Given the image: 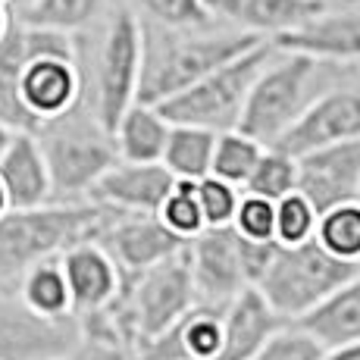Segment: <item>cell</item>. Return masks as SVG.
Segmentation results:
<instances>
[{
  "mask_svg": "<svg viewBox=\"0 0 360 360\" xmlns=\"http://www.w3.org/2000/svg\"><path fill=\"white\" fill-rule=\"evenodd\" d=\"M0 185L16 210L51 204V172H47L41 144L34 131H13L6 150L0 154Z\"/></svg>",
  "mask_w": 360,
  "mask_h": 360,
  "instance_id": "cell-17",
  "label": "cell"
},
{
  "mask_svg": "<svg viewBox=\"0 0 360 360\" xmlns=\"http://www.w3.org/2000/svg\"><path fill=\"white\" fill-rule=\"evenodd\" d=\"M29 4H32V0H13V4H10V10H13V13H22Z\"/></svg>",
  "mask_w": 360,
  "mask_h": 360,
  "instance_id": "cell-37",
  "label": "cell"
},
{
  "mask_svg": "<svg viewBox=\"0 0 360 360\" xmlns=\"http://www.w3.org/2000/svg\"><path fill=\"white\" fill-rule=\"evenodd\" d=\"M217 135L219 131L200 126H169V138H166L160 163L172 172V179L198 182V179L210 176Z\"/></svg>",
  "mask_w": 360,
  "mask_h": 360,
  "instance_id": "cell-22",
  "label": "cell"
},
{
  "mask_svg": "<svg viewBox=\"0 0 360 360\" xmlns=\"http://www.w3.org/2000/svg\"><path fill=\"white\" fill-rule=\"evenodd\" d=\"M273 210H276V241L279 245H297V241L314 238L320 213L301 191H288L285 198L276 200Z\"/></svg>",
  "mask_w": 360,
  "mask_h": 360,
  "instance_id": "cell-27",
  "label": "cell"
},
{
  "mask_svg": "<svg viewBox=\"0 0 360 360\" xmlns=\"http://www.w3.org/2000/svg\"><path fill=\"white\" fill-rule=\"evenodd\" d=\"M13 131H16V129H10V126H6L4 120H0V154H4V150H6V144H10Z\"/></svg>",
  "mask_w": 360,
  "mask_h": 360,
  "instance_id": "cell-36",
  "label": "cell"
},
{
  "mask_svg": "<svg viewBox=\"0 0 360 360\" xmlns=\"http://www.w3.org/2000/svg\"><path fill=\"white\" fill-rule=\"evenodd\" d=\"M292 323H297L307 335H314L323 351L360 342V273L332 288L323 301H316L307 314H301Z\"/></svg>",
  "mask_w": 360,
  "mask_h": 360,
  "instance_id": "cell-19",
  "label": "cell"
},
{
  "mask_svg": "<svg viewBox=\"0 0 360 360\" xmlns=\"http://www.w3.org/2000/svg\"><path fill=\"white\" fill-rule=\"evenodd\" d=\"M263 154V144L254 141L251 135L238 129L219 131L217 135V148H213V163H210V176L226 179L232 185H245V179L251 176V169L257 166Z\"/></svg>",
  "mask_w": 360,
  "mask_h": 360,
  "instance_id": "cell-25",
  "label": "cell"
},
{
  "mask_svg": "<svg viewBox=\"0 0 360 360\" xmlns=\"http://www.w3.org/2000/svg\"><path fill=\"white\" fill-rule=\"evenodd\" d=\"M323 348L297 323H282L251 354V360H320Z\"/></svg>",
  "mask_w": 360,
  "mask_h": 360,
  "instance_id": "cell-30",
  "label": "cell"
},
{
  "mask_svg": "<svg viewBox=\"0 0 360 360\" xmlns=\"http://www.w3.org/2000/svg\"><path fill=\"white\" fill-rule=\"evenodd\" d=\"M351 69L354 66L323 63V60H314L307 53L276 47L269 63L254 79L235 129L251 135L263 148H269L310 107L316 94H323L329 85L345 79Z\"/></svg>",
  "mask_w": 360,
  "mask_h": 360,
  "instance_id": "cell-2",
  "label": "cell"
},
{
  "mask_svg": "<svg viewBox=\"0 0 360 360\" xmlns=\"http://www.w3.org/2000/svg\"><path fill=\"white\" fill-rule=\"evenodd\" d=\"M0 4H4V6H10V4H13V0H0Z\"/></svg>",
  "mask_w": 360,
  "mask_h": 360,
  "instance_id": "cell-39",
  "label": "cell"
},
{
  "mask_svg": "<svg viewBox=\"0 0 360 360\" xmlns=\"http://www.w3.org/2000/svg\"><path fill=\"white\" fill-rule=\"evenodd\" d=\"M232 229L238 238L248 241H276V210L273 200L257 198V195H245L241 191L238 210L232 217Z\"/></svg>",
  "mask_w": 360,
  "mask_h": 360,
  "instance_id": "cell-32",
  "label": "cell"
},
{
  "mask_svg": "<svg viewBox=\"0 0 360 360\" xmlns=\"http://www.w3.org/2000/svg\"><path fill=\"white\" fill-rule=\"evenodd\" d=\"M273 53H276L273 41H257L245 53L232 57L229 63L217 66L204 79H198L195 85L154 103V107L172 126H200L210 131H229L238 126L248 91H251L257 72L269 63Z\"/></svg>",
  "mask_w": 360,
  "mask_h": 360,
  "instance_id": "cell-6",
  "label": "cell"
},
{
  "mask_svg": "<svg viewBox=\"0 0 360 360\" xmlns=\"http://www.w3.org/2000/svg\"><path fill=\"white\" fill-rule=\"evenodd\" d=\"M329 4L332 0H204L217 22L266 41L304 25Z\"/></svg>",
  "mask_w": 360,
  "mask_h": 360,
  "instance_id": "cell-16",
  "label": "cell"
},
{
  "mask_svg": "<svg viewBox=\"0 0 360 360\" xmlns=\"http://www.w3.org/2000/svg\"><path fill=\"white\" fill-rule=\"evenodd\" d=\"M60 263H63L69 297H72V314L79 320L98 316L101 310H107L113 304L122 273L94 238H82L75 245H69L60 254Z\"/></svg>",
  "mask_w": 360,
  "mask_h": 360,
  "instance_id": "cell-14",
  "label": "cell"
},
{
  "mask_svg": "<svg viewBox=\"0 0 360 360\" xmlns=\"http://www.w3.org/2000/svg\"><path fill=\"white\" fill-rule=\"evenodd\" d=\"M34 138L51 172V195L63 204L88 200L101 176L120 160L113 131L98 120L88 98L57 120L41 122Z\"/></svg>",
  "mask_w": 360,
  "mask_h": 360,
  "instance_id": "cell-4",
  "label": "cell"
},
{
  "mask_svg": "<svg viewBox=\"0 0 360 360\" xmlns=\"http://www.w3.org/2000/svg\"><path fill=\"white\" fill-rule=\"evenodd\" d=\"M85 88L98 120L113 131L116 120L138 101L141 75V19L129 4L113 0L98 29L79 34Z\"/></svg>",
  "mask_w": 360,
  "mask_h": 360,
  "instance_id": "cell-3",
  "label": "cell"
},
{
  "mask_svg": "<svg viewBox=\"0 0 360 360\" xmlns=\"http://www.w3.org/2000/svg\"><path fill=\"white\" fill-rule=\"evenodd\" d=\"M360 138V66L310 101V107L269 148L301 157L314 148Z\"/></svg>",
  "mask_w": 360,
  "mask_h": 360,
  "instance_id": "cell-8",
  "label": "cell"
},
{
  "mask_svg": "<svg viewBox=\"0 0 360 360\" xmlns=\"http://www.w3.org/2000/svg\"><path fill=\"white\" fill-rule=\"evenodd\" d=\"M273 44L323 63L360 66V0H332L314 19L273 38Z\"/></svg>",
  "mask_w": 360,
  "mask_h": 360,
  "instance_id": "cell-12",
  "label": "cell"
},
{
  "mask_svg": "<svg viewBox=\"0 0 360 360\" xmlns=\"http://www.w3.org/2000/svg\"><path fill=\"white\" fill-rule=\"evenodd\" d=\"M82 338L79 316L32 314L13 288H0V360H60Z\"/></svg>",
  "mask_w": 360,
  "mask_h": 360,
  "instance_id": "cell-9",
  "label": "cell"
},
{
  "mask_svg": "<svg viewBox=\"0 0 360 360\" xmlns=\"http://www.w3.org/2000/svg\"><path fill=\"white\" fill-rule=\"evenodd\" d=\"M135 10L138 19L157 25H204L213 22L204 0H122Z\"/></svg>",
  "mask_w": 360,
  "mask_h": 360,
  "instance_id": "cell-29",
  "label": "cell"
},
{
  "mask_svg": "<svg viewBox=\"0 0 360 360\" xmlns=\"http://www.w3.org/2000/svg\"><path fill=\"white\" fill-rule=\"evenodd\" d=\"M110 6H113V0H32L16 16L29 25H44V29H57L66 34H85L98 29Z\"/></svg>",
  "mask_w": 360,
  "mask_h": 360,
  "instance_id": "cell-23",
  "label": "cell"
},
{
  "mask_svg": "<svg viewBox=\"0 0 360 360\" xmlns=\"http://www.w3.org/2000/svg\"><path fill=\"white\" fill-rule=\"evenodd\" d=\"M13 16H16V13H13L10 6H4V4H0V38H4V34H6V29H10Z\"/></svg>",
  "mask_w": 360,
  "mask_h": 360,
  "instance_id": "cell-35",
  "label": "cell"
},
{
  "mask_svg": "<svg viewBox=\"0 0 360 360\" xmlns=\"http://www.w3.org/2000/svg\"><path fill=\"white\" fill-rule=\"evenodd\" d=\"M157 217L166 223V229H172L179 238H185V241L204 229V217H200V204H198V195H195V182L176 179V185H172V191L166 195V200L160 204Z\"/></svg>",
  "mask_w": 360,
  "mask_h": 360,
  "instance_id": "cell-28",
  "label": "cell"
},
{
  "mask_svg": "<svg viewBox=\"0 0 360 360\" xmlns=\"http://www.w3.org/2000/svg\"><path fill=\"white\" fill-rule=\"evenodd\" d=\"M176 179L166 166L157 163H131L116 160L101 182L91 188L94 204L110 207V210H129V213H157L166 195L172 191Z\"/></svg>",
  "mask_w": 360,
  "mask_h": 360,
  "instance_id": "cell-15",
  "label": "cell"
},
{
  "mask_svg": "<svg viewBox=\"0 0 360 360\" xmlns=\"http://www.w3.org/2000/svg\"><path fill=\"white\" fill-rule=\"evenodd\" d=\"M257 34L238 32L223 22L204 25H157L141 19V75H138V101L160 103L172 94L185 91L213 72L217 66L229 63L232 57L254 47Z\"/></svg>",
  "mask_w": 360,
  "mask_h": 360,
  "instance_id": "cell-1",
  "label": "cell"
},
{
  "mask_svg": "<svg viewBox=\"0 0 360 360\" xmlns=\"http://www.w3.org/2000/svg\"><path fill=\"white\" fill-rule=\"evenodd\" d=\"M314 238L335 257L360 263V198L342 200V204L323 210L316 219Z\"/></svg>",
  "mask_w": 360,
  "mask_h": 360,
  "instance_id": "cell-24",
  "label": "cell"
},
{
  "mask_svg": "<svg viewBox=\"0 0 360 360\" xmlns=\"http://www.w3.org/2000/svg\"><path fill=\"white\" fill-rule=\"evenodd\" d=\"M101 217L103 207L94 200H51L41 207H10L0 213V288L16 292L29 266L57 257L82 238H94Z\"/></svg>",
  "mask_w": 360,
  "mask_h": 360,
  "instance_id": "cell-5",
  "label": "cell"
},
{
  "mask_svg": "<svg viewBox=\"0 0 360 360\" xmlns=\"http://www.w3.org/2000/svg\"><path fill=\"white\" fill-rule=\"evenodd\" d=\"M94 241L113 257L120 273H141L185 248V238L166 229L157 213H129L110 207H103Z\"/></svg>",
  "mask_w": 360,
  "mask_h": 360,
  "instance_id": "cell-10",
  "label": "cell"
},
{
  "mask_svg": "<svg viewBox=\"0 0 360 360\" xmlns=\"http://www.w3.org/2000/svg\"><path fill=\"white\" fill-rule=\"evenodd\" d=\"M10 210V200H6V191H4V185H0V213H6Z\"/></svg>",
  "mask_w": 360,
  "mask_h": 360,
  "instance_id": "cell-38",
  "label": "cell"
},
{
  "mask_svg": "<svg viewBox=\"0 0 360 360\" xmlns=\"http://www.w3.org/2000/svg\"><path fill=\"white\" fill-rule=\"evenodd\" d=\"M16 295L22 297V304L38 316L47 320H63L72 314V297H69V285L63 276V263L57 257H47L41 263H34L22 273L16 285Z\"/></svg>",
  "mask_w": 360,
  "mask_h": 360,
  "instance_id": "cell-21",
  "label": "cell"
},
{
  "mask_svg": "<svg viewBox=\"0 0 360 360\" xmlns=\"http://www.w3.org/2000/svg\"><path fill=\"white\" fill-rule=\"evenodd\" d=\"M282 316L266 304L254 285L241 288L223 304V348L217 360H251V354L282 326Z\"/></svg>",
  "mask_w": 360,
  "mask_h": 360,
  "instance_id": "cell-18",
  "label": "cell"
},
{
  "mask_svg": "<svg viewBox=\"0 0 360 360\" xmlns=\"http://www.w3.org/2000/svg\"><path fill=\"white\" fill-rule=\"evenodd\" d=\"M320 360H360V342L338 345V348H326Z\"/></svg>",
  "mask_w": 360,
  "mask_h": 360,
  "instance_id": "cell-34",
  "label": "cell"
},
{
  "mask_svg": "<svg viewBox=\"0 0 360 360\" xmlns=\"http://www.w3.org/2000/svg\"><path fill=\"white\" fill-rule=\"evenodd\" d=\"M295 179H297V163L292 154L279 148H263L257 166L251 169V176L245 179L241 191L245 195H257L266 200H279L285 198L288 191H295Z\"/></svg>",
  "mask_w": 360,
  "mask_h": 360,
  "instance_id": "cell-26",
  "label": "cell"
},
{
  "mask_svg": "<svg viewBox=\"0 0 360 360\" xmlns=\"http://www.w3.org/2000/svg\"><path fill=\"white\" fill-rule=\"evenodd\" d=\"M185 260L200 304L223 307L241 288H248L241 238L232 226H204L198 235H191L185 241Z\"/></svg>",
  "mask_w": 360,
  "mask_h": 360,
  "instance_id": "cell-11",
  "label": "cell"
},
{
  "mask_svg": "<svg viewBox=\"0 0 360 360\" xmlns=\"http://www.w3.org/2000/svg\"><path fill=\"white\" fill-rule=\"evenodd\" d=\"M295 191H301L316 207V213L329 210L342 200L360 198V138L314 148L295 157Z\"/></svg>",
  "mask_w": 360,
  "mask_h": 360,
  "instance_id": "cell-13",
  "label": "cell"
},
{
  "mask_svg": "<svg viewBox=\"0 0 360 360\" xmlns=\"http://www.w3.org/2000/svg\"><path fill=\"white\" fill-rule=\"evenodd\" d=\"M60 360H138V354L122 338L110 335V332H101V329L82 326V338Z\"/></svg>",
  "mask_w": 360,
  "mask_h": 360,
  "instance_id": "cell-33",
  "label": "cell"
},
{
  "mask_svg": "<svg viewBox=\"0 0 360 360\" xmlns=\"http://www.w3.org/2000/svg\"><path fill=\"white\" fill-rule=\"evenodd\" d=\"M169 126L172 122L166 120L154 103L135 101L113 126V144H116L120 160L157 163L163 157L166 138H169Z\"/></svg>",
  "mask_w": 360,
  "mask_h": 360,
  "instance_id": "cell-20",
  "label": "cell"
},
{
  "mask_svg": "<svg viewBox=\"0 0 360 360\" xmlns=\"http://www.w3.org/2000/svg\"><path fill=\"white\" fill-rule=\"evenodd\" d=\"M354 273H360V263L335 257L316 238H307L297 245L276 248L273 260L254 288L266 297V304L282 320L292 323Z\"/></svg>",
  "mask_w": 360,
  "mask_h": 360,
  "instance_id": "cell-7",
  "label": "cell"
},
{
  "mask_svg": "<svg viewBox=\"0 0 360 360\" xmlns=\"http://www.w3.org/2000/svg\"><path fill=\"white\" fill-rule=\"evenodd\" d=\"M195 195H198V204H200L204 226H229L235 210H238L241 188L232 182H226V179L204 176L195 182Z\"/></svg>",
  "mask_w": 360,
  "mask_h": 360,
  "instance_id": "cell-31",
  "label": "cell"
}]
</instances>
